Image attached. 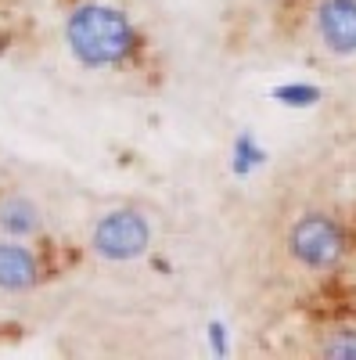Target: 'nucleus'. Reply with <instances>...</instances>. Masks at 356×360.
I'll use <instances>...</instances> for the list:
<instances>
[{
	"mask_svg": "<svg viewBox=\"0 0 356 360\" xmlns=\"http://www.w3.org/2000/svg\"><path fill=\"white\" fill-rule=\"evenodd\" d=\"M58 37L69 62L91 76H133L147 54V33L119 0H62Z\"/></svg>",
	"mask_w": 356,
	"mask_h": 360,
	"instance_id": "f257e3e1",
	"label": "nucleus"
},
{
	"mask_svg": "<svg viewBox=\"0 0 356 360\" xmlns=\"http://www.w3.org/2000/svg\"><path fill=\"white\" fill-rule=\"evenodd\" d=\"M83 256L101 266H133L152 259L159 249V220L137 202H112L86 220Z\"/></svg>",
	"mask_w": 356,
	"mask_h": 360,
	"instance_id": "f03ea898",
	"label": "nucleus"
},
{
	"mask_svg": "<svg viewBox=\"0 0 356 360\" xmlns=\"http://www.w3.org/2000/svg\"><path fill=\"white\" fill-rule=\"evenodd\" d=\"M62 270L54 238H8L0 234V303L15 307L37 299Z\"/></svg>",
	"mask_w": 356,
	"mask_h": 360,
	"instance_id": "7ed1b4c3",
	"label": "nucleus"
},
{
	"mask_svg": "<svg viewBox=\"0 0 356 360\" xmlns=\"http://www.w3.org/2000/svg\"><path fill=\"white\" fill-rule=\"evenodd\" d=\"M284 252L306 274H331L349 256V234L338 217L306 209L284 227Z\"/></svg>",
	"mask_w": 356,
	"mask_h": 360,
	"instance_id": "20e7f679",
	"label": "nucleus"
},
{
	"mask_svg": "<svg viewBox=\"0 0 356 360\" xmlns=\"http://www.w3.org/2000/svg\"><path fill=\"white\" fill-rule=\"evenodd\" d=\"M310 29L331 58H356V0H313Z\"/></svg>",
	"mask_w": 356,
	"mask_h": 360,
	"instance_id": "39448f33",
	"label": "nucleus"
},
{
	"mask_svg": "<svg viewBox=\"0 0 356 360\" xmlns=\"http://www.w3.org/2000/svg\"><path fill=\"white\" fill-rule=\"evenodd\" d=\"M22 44V8L18 0H0V62L11 58Z\"/></svg>",
	"mask_w": 356,
	"mask_h": 360,
	"instance_id": "423d86ee",
	"label": "nucleus"
},
{
	"mask_svg": "<svg viewBox=\"0 0 356 360\" xmlns=\"http://www.w3.org/2000/svg\"><path fill=\"white\" fill-rule=\"evenodd\" d=\"M317 349L328 360H356V328H335V332L324 335Z\"/></svg>",
	"mask_w": 356,
	"mask_h": 360,
	"instance_id": "0eeeda50",
	"label": "nucleus"
},
{
	"mask_svg": "<svg viewBox=\"0 0 356 360\" xmlns=\"http://www.w3.org/2000/svg\"><path fill=\"white\" fill-rule=\"evenodd\" d=\"M277 98H281V105H291V108H313L320 101V86H313V83H288V86L277 90Z\"/></svg>",
	"mask_w": 356,
	"mask_h": 360,
	"instance_id": "6e6552de",
	"label": "nucleus"
},
{
	"mask_svg": "<svg viewBox=\"0 0 356 360\" xmlns=\"http://www.w3.org/2000/svg\"><path fill=\"white\" fill-rule=\"evenodd\" d=\"M256 166H259V148H256L249 137H242V141H237V169L249 173V169H256Z\"/></svg>",
	"mask_w": 356,
	"mask_h": 360,
	"instance_id": "1a4fd4ad",
	"label": "nucleus"
}]
</instances>
